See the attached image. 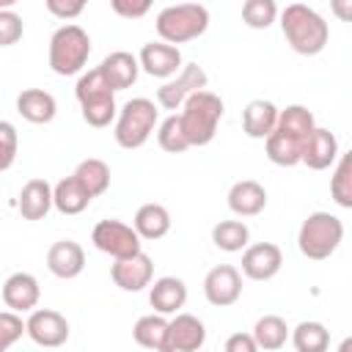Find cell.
Masks as SVG:
<instances>
[{"label": "cell", "instance_id": "cell-18", "mask_svg": "<svg viewBox=\"0 0 352 352\" xmlns=\"http://www.w3.org/2000/svg\"><path fill=\"white\" fill-rule=\"evenodd\" d=\"M38 297H41V289L30 272H14L3 283V302L8 311H22V314L36 311Z\"/></svg>", "mask_w": 352, "mask_h": 352}, {"label": "cell", "instance_id": "cell-2", "mask_svg": "<svg viewBox=\"0 0 352 352\" xmlns=\"http://www.w3.org/2000/svg\"><path fill=\"white\" fill-rule=\"evenodd\" d=\"M74 96L80 102L82 110V121L94 129H104L110 126V121L118 118V107H116V91L110 88V82L104 80L102 69H91L85 74H80L77 85H74Z\"/></svg>", "mask_w": 352, "mask_h": 352}, {"label": "cell", "instance_id": "cell-21", "mask_svg": "<svg viewBox=\"0 0 352 352\" xmlns=\"http://www.w3.org/2000/svg\"><path fill=\"white\" fill-rule=\"evenodd\" d=\"M267 206V190L253 182V179H242L236 184H231L228 190V209L236 217H256L261 214Z\"/></svg>", "mask_w": 352, "mask_h": 352}, {"label": "cell", "instance_id": "cell-39", "mask_svg": "<svg viewBox=\"0 0 352 352\" xmlns=\"http://www.w3.org/2000/svg\"><path fill=\"white\" fill-rule=\"evenodd\" d=\"M0 143H3L0 170H8L14 165V157H16V129L11 121H0Z\"/></svg>", "mask_w": 352, "mask_h": 352}, {"label": "cell", "instance_id": "cell-32", "mask_svg": "<svg viewBox=\"0 0 352 352\" xmlns=\"http://www.w3.org/2000/svg\"><path fill=\"white\" fill-rule=\"evenodd\" d=\"M248 239H250V231L242 220H220L214 228H212V242L214 248L226 250V253H239L248 248Z\"/></svg>", "mask_w": 352, "mask_h": 352}, {"label": "cell", "instance_id": "cell-41", "mask_svg": "<svg viewBox=\"0 0 352 352\" xmlns=\"http://www.w3.org/2000/svg\"><path fill=\"white\" fill-rule=\"evenodd\" d=\"M110 6H113V11H116L118 16H126V19H140V16H146V14L151 11V3H148V0H138V3L113 0Z\"/></svg>", "mask_w": 352, "mask_h": 352}, {"label": "cell", "instance_id": "cell-28", "mask_svg": "<svg viewBox=\"0 0 352 352\" xmlns=\"http://www.w3.org/2000/svg\"><path fill=\"white\" fill-rule=\"evenodd\" d=\"M253 338H256L258 349H264V352H278V349L286 346V341L292 338V333H289V327H286V322H283L280 316L267 314V316H261V319L253 324Z\"/></svg>", "mask_w": 352, "mask_h": 352}, {"label": "cell", "instance_id": "cell-43", "mask_svg": "<svg viewBox=\"0 0 352 352\" xmlns=\"http://www.w3.org/2000/svg\"><path fill=\"white\" fill-rule=\"evenodd\" d=\"M330 11L341 22H352V0H330Z\"/></svg>", "mask_w": 352, "mask_h": 352}, {"label": "cell", "instance_id": "cell-27", "mask_svg": "<svg viewBox=\"0 0 352 352\" xmlns=\"http://www.w3.org/2000/svg\"><path fill=\"white\" fill-rule=\"evenodd\" d=\"M135 231L140 234V239H162L168 231H170V214L162 204H143L138 212H135V220H132Z\"/></svg>", "mask_w": 352, "mask_h": 352}, {"label": "cell", "instance_id": "cell-42", "mask_svg": "<svg viewBox=\"0 0 352 352\" xmlns=\"http://www.w3.org/2000/svg\"><path fill=\"white\" fill-rule=\"evenodd\" d=\"M223 352H261V349H258L253 333H231V336L226 338Z\"/></svg>", "mask_w": 352, "mask_h": 352}, {"label": "cell", "instance_id": "cell-34", "mask_svg": "<svg viewBox=\"0 0 352 352\" xmlns=\"http://www.w3.org/2000/svg\"><path fill=\"white\" fill-rule=\"evenodd\" d=\"M330 198L344 206V209H352V148L346 154H341L336 170H333V179H330Z\"/></svg>", "mask_w": 352, "mask_h": 352}, {"label": "cell", "instance_id": "cell-1", "mask_svg": "<svg viewBox=\"0 0 352 352\" xmlns=\"http://www.w3.org/2000/svg\"><path fill=\"white\" fill-rule=\"evenodd\" d=\"M280 30L297 55H319L327 47L330 28L319 11L305 3H289L280 11Z\"/></svg>", "mask_w": 352, "mask_h": 352}, {"label": "cell", "instance_id": "cell-44", "mask_svg": "<svg viewBox=\"0 0 352 352\" xmlns=\"http://www.w3.org/2000/svg\"><path fill=\"white\" fill-rule=\"evenodd\" d=\"M338 352H352V336H346V338L338 344Z\"/></svg>", "mask_w": 352, "mask_h": 352}, {"label": "cell", "instance_id": "cell-31", "mask_svg": "<svg viewBox=\"0 0 352 352\" xmlns=\"http://www.w3.org/2000/svg\"><path fill=\"white\" fill-rule=\"evenodd\" d=\"M275 129H280L286 135H294L300 140H308L316 129V121H314V113L305 104H289L286 110H280V118H278Z\"/></svg>", "mask_w": 352, "mask_h": 352}, {"label": "cell", "instance_id": "cell-7", "mask_svg": "<svg viewBox=\"0 0 352 352\" xmlns=\"http://www.w3.org/2000/svg\"><path fill=\"white\" fill-rule=\"evenodd\" d=\"M157 118H160V110L151 99H146V96L129 99L118 110V118H116V129H113L116 143L126 151L140 148L151 138V132L157 126Z\"/></svg>", "mask_w": 352, "mask_h": 352}, {"label": "cell", "instance_id": "cell-12", "mask_svg": "<svg viewBox=\"0 0 352 352\" xmlns=\"http://www.w3.org/2000/svg\"><path fill=\"white\" fill-rule=\"evenodd\" d=\"M283 267V253L275 242H256L242 250V275L250 280H272Z\"/></svg>", "mask_w": 352, "mask_h": 352}, {"label": "cell", "instance_id": "cell-24", "mask_svg": "<svg viewBox=\"0 0 352 352\" xmlns=\"http://www.w3.org/2000/svg\"><path fill=\"white\" fill-rule=\"evenodd\" d=\"M16 113L30 124H50L58 113V102L50 91L41 88H25L16 96Z\"/></svg>", "mask_w": 352, "mask_h": 352}, {"label": "cell", "instance_id": "cell-3", "mask_svg": "<svg viewBox=\"0 0 352 352\" xmlns=\"http://www.w3.org/2000/svg\"><path fill=\"white\" fill-rule=\"evenodd\" d=\"M223 113H226V104H223V99L217 94H212V91L192 94L184 102L182 113H179L190 146H209L214 140V135H217Z\"/></svg>", "mask_w": 352, "mask_h": 352}, {"label": "cell", "instance_id": "cell-14", "mask_svg": "<svg viewBox=\"0 0 352 352\" xmlns=\"http://www.w3.org/2000/svg\"><path fill=\"white\" fill-rule=\"evenodd\" d=\"M110 278H113V283H116L121 292H140V289L151 286V278H154V261H151V256H146V253L140 250L138 256L113 261V267H110Z\"/></svg>", "mask_w": 352, "mask_h": 352}, {"label": "cell", "instance_id": "cell-23", "mask_svg": "<svg viewBox=\"0 0 352 352\" xmlns=\"http://www.w3.org/2000/svg\"><path fill=\"white\" fill-rule=\"evenodd\" d=\"M132 338L151 352H170V322L162 314L140 316L132 327Z\"/></svg>", "mask_w": 352, "mask_h": 352}, {"label": "cell", "instance_id": "cell-36", "mask_svg": "<svg viewBox=\"0 0 352 352\" xmlns=\"http://www.w3.org/2000/svg\"><path fill=\"white\" fill-rule=\"evenodd\" d=\"M278 19V6L272 0H245L242 3V22L253 30H267Z\"/></svg>", "mask_w": 352, "mask_h": 352}, {"label": "cell", "instance_id": "cell-25", "mask_svg": "<svg viewBox=\"0 0 352 352\" xmlns=\"http://www.w3.org/2000/svg\"><path fill=\"white\" fill-rule=\"evenodd\" d=\"M336 160H338V140H336V135L330 129H324V126H316L314 135L305 143L302 165H308L311 170H324Z\"/></svg>", "mask_w": 352, "mask_h": 352}, {"label": "cell", "instance_id": "cell-29", "mask_svg": "<svg viewBox=\"0 0 352 352\" xmlns=\"http://www.w3.org/2000/svg\"><path fill=\"white\" fill-rule=\"evenodd\" d=\"M94 198L85 192V187L74 179V176H66L55 184V209L60 214H80L88 209Z\"/></svg>", "mask_w": 352, "mask_h": 352}, {"label": "cell", "instance_id": "cell-9", "mask_svg": "<svg viewBox=\"0 0 352 352\" xmlns=\"http://www.w3.org/2000/svg\"><path fill=\"white\" fill-rule=\"evenodd\" d=\"M206 82H209V77H206L204 66H198V63H184V69H182L173 80H168V82H162V85L157 88V104H160L162 110H182L184 102H187L192 94L206 91Z\"/></svg>", "mask_w": 352, "mask_h": 352}, {"label": "cell", "instance_id": "cell-38", "mask_svg": "<svg viewBox=\"0 0 352 352\" xmlns=\"http://www.w3.org/2000/svg\"><path fill=\"white\" fill-rule=\"evenodd\" d=\"M22 16L19 14H14V11H8V8H3L0 11V47H11V44H16L19 38H22Z\"/></svg>", "mask_w": 352, "mask_h": 352}, {"label": "cell", "instance_id": "cell-22", "mask_svg": "<svg viewBox=\"0 0 352 352\" xmlns=\"http://www.w3.org/2000/svg\"><path fill=\"white\" fill-rule=\"evenodd\" d=\"M206 344V327L192 314H176L170 319V352H198Z\"/></svg>", "mask_w": 352, "mask_h": 352}, {"label": "cell", "instance_id": "cell-40", "mask_svg": "<svg viewBox=\"0 0 352 352\" xmlns=\"http://www.w3.org/2000/svg\"><path fill=\"white\" fill-rule=\"evenodd\" d=\"M47 11L66 22L85 11V0H47Z\"/></svg>", "mask_w": 352, "mask_h": 352}, {"label": "cell", "instance_id": "cell-37", "mask_svg": "<svg viewBox=\"0 0 352 352\" xmlns=\"http://www.w3.org/2000/svg\"><path fill=\"white\" fill-rule=\"evenodd\" d=\"M22 336H28V322H22V316H16L14 311H3L0 314V352H8Z\"/></svg>", "mask_w": 352, "mask_h": 352}, {"label": "cell", "instance_id": "cell-17", "mask_svg": "<svg viewBox=\"0 0 352 352\" xmlns=\"http://www.w3.org/2000/svg\"><path fill=\"white\" fill-rule=\"evenodd\" d=\"M280 110L270 99H253L242 110V132L253 140H267L278 126Z\"/></svg>", "mask_w": 352, "mask_h": 352}, {"label": "cell", "instance_id": "cell-26", "mask_svg": "<svg viewBox=\"0 0 352 352\" xmlns=\"http://www.w3.org/2000/svg\"><path fill=\"white\" fill-rule=\"evenodd\" d=\"M305 143L308 140H300L294 135H286L280 129H275L267 140H264V151H267V160L280 165V168H294L302 162V151H305Z\"/></svg>", "mask_w": 352, "mask_h": 352}, {"label": "cell", "instance_id": "cell-33", "mask_svg": "<svg viewBox=\"0 0 352 352\" xmlns=\"http://www.w3.org/2000/svg\"><path fill=\"white\" fill-rule=\"evenodd\" d=\"M292 344L297 352H327L330 330L322 322H300L292 330Z\"/></svg>", "mask_w": 352, "mask_h": 352}, {"label": "cell", "instance_id": "cell-6", "mask_svg": "<svg viewBox=\"0 0 352 352\" xmlns=\"http://www.w3.org/2000/svg\"><path fill=\"white\" fill-rule=\"evenodd\" d=\"M344 239V223L330 212H311L297 234V248L311 261L330 258Z\"/></svg>", "mask_w": 352, "mask_h": 352}, {"label": "cell", "instance_id": "cell-20", "mask_svg": "<svg viewBox=\"0 0 352 352\" xmlns=\"http://www.w3.org/2000/svg\"><path fill=\"white\" fill-rule=\"evenodd\" d=\"M99 69H102V74L113 91H124V88L135 85V80L140 74V60L126 50H116L99 63Z\"/></svg>", "mask_w": 352, "mask_h": 352}, {"label": "cell", "instance_id": "cell-5", "mask_svg": "<svg viewBox=\"0 0 352 352\" xmlns=\"http://www.w3.org/2000/svg\"><path fill=\"white\" fill-rule=\"evenodd\" d=\"M88 55H91V36L80 25L69 22L52 33L47 60L55 74H60V77L80 74L82 66L88 63Z\"/></svg>", "mask_w": 352, "mask_h": 352}, {"label": "cell", "instance_id": "cell-30", "mask_svg": "<svg viewBox=\"0 0 352 352\" xmlns=\"http://www.w3.org/2000/svg\"><path fill=\"white\" fill-rule=\"evenodd\" d=\"M72 176L85 187V192H88L91 198H99V195L110 187V168H107L104 160H96V157L82 160V162L74 168Z\"/></svg>", "mask_w": 352, "mask_h": 352}, {"label": "cell", "instance_id": "cell-35", "mask_svg": "<svg viewBox=\"0 0 352 352\" xmlns=\"http://www.w3.org/2000/svg\"><path fill=\"white\" fill-rule=\"evenodd\" d=\"M157 143L168 154H184L190 148V140H187L184 126H182V116L173 113V116H168V118L160 121V126H157Z\"/></svg>", "mask_w": 352, "mask_h": 352}, {"label": "cell", "instance_id": "cell-13", "mask_svg": "<svg viewBox=\"0 0 352 352\" xmlns=\"http://www.w3.org/2000/svg\"><path fill=\"white\" fill-rule=\"evenodd\" d=\"M138 60H140V69H143L148 77H160V80H165V82L173 80L176 72L184 69L179 47L165 44V41H148V44H143Z\"/></svg>", "mask_w": 352, "mask_h": 352}, {"label": "cell", "instance_id": "cell-10", "mask_svg": "<svg viewBox=\"0 0 352 352\" xmlns=\"http://www.w3.org/2000/svg\"><path fill=\"white\" fill-rule=\"evenodd\" d=\"M242 294V275L231 264H217L204 278V297L214 308H228Z\"/></svg>", "mask_w": 352, "mask_h": 352}, {"label": "cell", "instance_id": "cell-8", "mask_svg": "<svg viewBox=\"0 0 352 352\" xmlns=\"http://www.w3.org/2000/svg\"><path fill=\"white\" fill-rule=\"evenodd\" d=\"M91 242L96 250L113 256V261L140 253V234L135 231V226H126L124 220H116V217L99 220L91 231Z\"/></svg>", "mask_w": 352, "mask_h": 352}, {"label": "cell", "instance_id": "cell-15", "mask_svg": "<svg viewBox=\"0 0 352 352\" xmlns=\"http://www.w3.org/2000/svg\"><path fill=\"white\" fill-rule=\"evenodd\" d=\"M47 270L60 280H72L85 270V250L74 239H58L47 250Z\"/></svg>", "mask_w": 352, "mask_h": 352}, {"label": "cell", "instance_id": "cell-16", "mask_svg": "<svg viewBox=\"0 0 352 352\" xmlns=\"http://www.w3.org/2000/svg\"><path fill=\"white\" fill-rule=\"evenodd\" d=\"M52 206H55V187L47 179H30L22 184L16 209L25 220H44Z\"/></svg>", "mask_w": 352, "mask_h": 352}, {"label": "cell", "instance_id": "cell-4", "mask_svg": "<svg viewBox=\"0 0 352 352\" xmlns=\"http://www.w3.org/2000/svg\"><path fill=\"white\" fill-rule=\"evenodd\" d=\"M154 28L160 33V38L165 44H187L198 36L206 33L209 28V11L201 3H179V6H165L157 19Z\"/></svg>", "mask_w": 352, "mask_h": 352}, {"label": "cell", "instance_id": "cell-11", "mask_svg": "<svg viewBox=\"0 0 352 352\" xmlns=\"http://www.w3.org/2000/svg\"><path fill=\"white\" fill-rule=\"evenodd\" d=\"M28 338L47 349L63 346L69 341V322L52 308H36L28 316Z\"/></svg>", "mask_w": 352, "mask_h": 352}, {"label": "cell", "instance_id": "cell-19", "mask_svg": "<svg viewBox=\"0 0 352 352\" xmlns=\"http://www.w3.org/2000/svg\"><path fill=\"white\" fill-rule=\"evenodd\" d=\"M148 302L162 316L179 314V308H184V302H187V283L182 278H176V275H162V278H157L151 283Z\"/></svg>", "mask_w": 352, "mask_h": 352}]
</instances>
